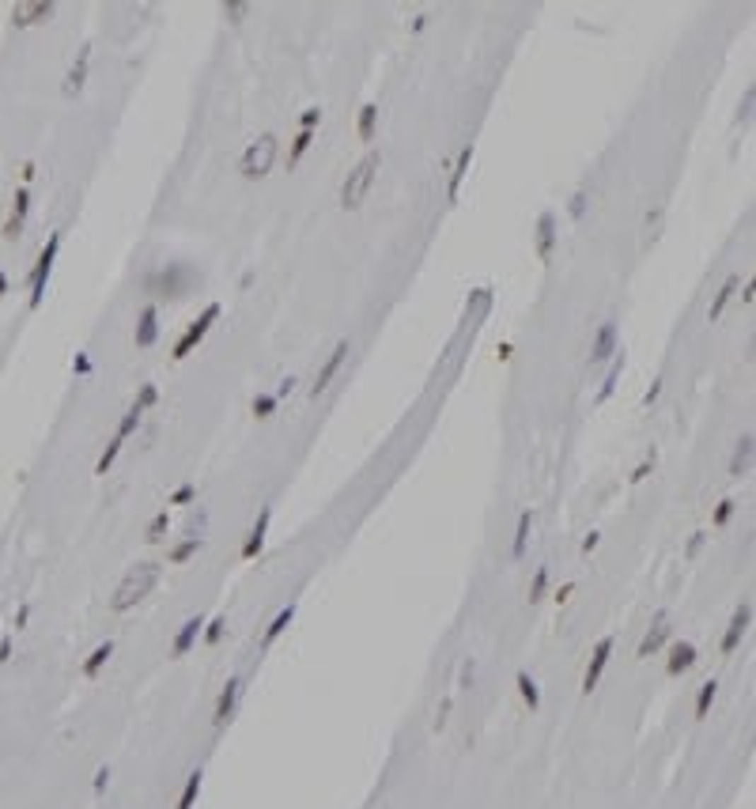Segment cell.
Masks as SVG:
<instances>
[{
  "label": "cell",
  "mask_w": 756,
  "mask_h": 809,
  "mask_svg": "<svg viewBox=\"0 0 756 809\" xmlns=\"http://www.w3.org/2000/svg\"><path fill=\"white\" fill-rule=\"evenodd\" d=\"M178 280H185V269L182 265H167V272H163V288H167V295H178L182 291Z\"/></svg>",
  "instance_id": "obj_40"
},
{
  "label": "cell",
  "mask_w": 756,
  "mask_h": 809,
  "mask_svg": "<svg viewBox=\"0 0 756 809\" xmlns=\"http://www.w3.org/2000/svg\"><path fill=\"white\" fill-rule=\"evenodd\" d=\"M314 144V133H306V129H299V136L291 140V151H288V163H299L306 156V148Z\"/></svg>",
  "instance_id": "obj_38"
},
{
  "label": "cell",
  "mask_w": 756,
  "mask_h": 809,
  "mask_svg": "<svg viewBox=\"0 0 756 809\" xmlns=\"http://www.w3.org/2000/svg\"><path fill=\"white\" fill-rule=\"evenodd\" d=\"M27 620H30V605H19V613H16V632L27 628Z\"/></svg>",
  "instance_id": "obj_54"
},
{
  "label": "cell",
  "mask_w": 756,
  "mask_h": 809,
  "mask_svg": "<svg viewBox=\"0 0 756 809\" xmlns=\"http://www.w3.org/2000/svg\"><path fill=\"white\" fill-rule=\"evenodd\" d=\"M91 786H95V794H103L106 786H110V768H98V772H95V783H91Z\"/></svg>",
  "instance_id": "obj_45"
},
{
  "label": "cell",
  "mask_w": 756,
  "mask_h": 809,
  "mask_svg": "<svg viewBox=\"0 0 756 809\" xmlns=\"http://www.w3.org/2000/svg\"><path fill=\"white\" fill-rule=\"evenodd\" d=\"M749 620H752V605H749V601H741V605L733 609L730 624H726V636H722V654H733V651L741 647L745 632H749Z\"/></svg>",
  "instance_id": "obj_8"
},
{
  "label": "cell",
  "mask_w": 756,
  "mask_h": 809,
  "mask_svg": "<svg viewBox=\"0 0 756 809\" xmlns=\"http://www.w3.org/2000/svg\"><path fill=\"white\" fill-rule=\"evenodd\" d=\"M216 318H220V303H208V307L201 310V318L190 322V325H185V333L178 337V344H174V359H185V356H190L193 348L208 337V330H212Z\"/></svg>",
  "instance_id": "obj_5"
},
{
  "label": "cell",
  "mask_w": 756,
  "mask_h": 809,
  "mask_svg": "<svg viewBox=\"0 0 756 809\" xmlns=\"http://www.w3.org/2000/svg\"><path fill=\"white\" fill-rule=\"evenodd\" d=\"M651 465H654V454H651V458H646V462H639V465H635V473H632V477H628V480H632V484H639V480H643V477H646V473H651Z\"/></svg>",
  "instance_id": "obj_46"
},
{
  "label": "cell",
  "mask_w": 756,
  "mask_h": 809,
  "mask_svg": "<svg viewBox=\"0 0 756 809\" xmlns=\"http://www.w3.org/2000/svg\"><path fill=\"white\" fill-rule=\"evenodd\" d=\"M514 685H518V696H522V704L530 707V711H537V707H541V688H537V681H533V677L522 670L518 677H514Z\"/></svg>",
  "instance_id": "obj_26"
},
{
  "label": "cell",
  "mask_w": 756,
  "mask_h": 809,
  "mask_svg": "<svg viewBox=\"0 0 756 809\" xmlns=\"http://www.w3.org/2000/svg\"><path fill=\"white\" fill-rule=\"evenodd\" d=\"M12 643H16L12 636H4V639H0V665H4L8 658H12Z\"/></svg>",
  "instance_id": "obj_50"
},
{
  "label": "cell",
  "mask_w": 756,
  "mask_h": 809,
  "mask_svg": "<svg viewBox=\"0 0 756 809\" xmlns=\"http://www.w3.org/2000/svg\"><path fill=\"white\" fill-rule=\"evenodd\" d=\"M696 643H688V639H677L673 647H670V662H665V673L670 677H681V673H688L696 665Z\"/></svg>",
  "instance_id": "obj_14"
},
{
  "label": "cell",
  "mask_w": 756,
  "mask_h": 809,
  "mask_svg": "<svg viewBox=\"0 0 756 809\" xmlns=\"http://www.w3.org/2000/svg\"><path fill=\"white\" fill-rule=\"evenodd\" d=\"M738 284H741V277H738V272H730V277H726V284H722V288H719V295H715V299H711V307H707V318H711V322H715L719 314L726 310V303L733 299V291H738Z\"/></svg>",
  "instance_id": "obj_23"
},
{
  "label": "cell",
  "mask_w": 756,
  "mask_h": 809,
  "mask_svg": "<svg viewBox=\"0 0 756 809\" xmlns=\"http://www.w3.org/2000/svg\"><path fill=\"white\" fill-rule=\"evenodd\" d=\"M156 583H159V564H133L125 571V578L117 583L110 609H114V613H129L136 601H144L151 590H156Z\"/></svg>",
  "instance_id": "obj_1"
},
{
  "label": "cell",
  "mask_w": 756,
  "mask_h": 809,
  "mask_svg": "<svg viewBox=\"0 0 756 809\" xmlns=\"http://www.w3.org/2000/svg\"><path fill=\"white\" fill-rule=\"evenodd\" d=\"M57 250H61V231H53L46 238V246H42L35 269H30V307H38L42 295H46V280H50V272H53V261H57Z\"/></svg>",
  "instance_id": "obj_4"
},
{
  "label": "cell",
  "mask_w": 756,
  "mask_h": 809,
  "mask_svg": "<svg viewBox=\"0 0 756 809\" xmlns=\"http://www.w3.org/2000/svg\"><path fill=\"white\" fill-rule=\"evenodd\" d=\"M272 159H277V136L261 133L243 156V178H265L272 170Z\"/></svg>",
  "instance_id": "obj_3"
},
{
  "label": "cell",
  "mask_w": 756,
  "mask_h": 809,
  "mask_svg": "<svg viewBox=\"0 0 756 809\" xmlns=\"http://www.w3.org/2000/svg\"><path fill=\"white\" fill-rule=\"evenodd\" d=\"M752 103H756V95H752V91H745V103H741V110H738V122H749V114H752Z\"/></svg>",
  "instance_id": "obj_48"
},
{
  "label": "cell",
  "mask_w": 756,
  "mask_h": 809,
  "mask_svg": "<svg viewBox=\"0 0 756 809\" xmlns=\"http://www.w3.org/2000/svg\"><path fill=\"white\" fill-rule=\"evenodd\" d=\"M201 786H204V772L197 768V772L185 775V786H182L178 805H174V809H193V805H197V798H201Z\"/></svg>",
  "instance_id": "obj_22"
},
{
  "label": "cell",
  "mask_w": 756,
  "mask_h": 809,
  "mask_svg": "<svg viewBox=\"0 0 756 809\" xmlns=\"http://www.w3.org/2000/svg\"><path fill=\"white\" fill-rule=\"evenodd\" d=\"M122 446H125V443L117 439V435H114L110 443H106V450L98 454V462H95V477H106V473H110L114 462H117V454H122Z\"/></svg>",
  "instance_id": "obj_30"
},
{
  "label": "cell",
  "mask_w": 756,
  "mask_h": 809,
  "mask_svg": "<svg viewBox=\"0 0 756 809\" xmlns=\"http://www.w3.org/2000/svg\"><path fill=\"white\" fill-rule=\"evenodd\" d=\"M556 250V212H541L537 216V257L549 261Z\"/></svg>",
  "instance_id": "obj_16"
},
{
  "label": "cell",
  "mask_w": 756,
  "mask_h": 809,
  "mask_svg": "<svg viewBox=\"0 0 756 809\" xmlns=\"http://www.w3.org/2000/svg\"><path fill=\"white\" fill-rule=\"evenodd\" d=\"M530 533H533V511H522L518 530H514V545H511V560H522L525 556V549H530Z\"/></svg>",
  "instance_id": "obj_21"
},
{
  "label": "cell",
  "mask_w": 756,
  "mask_h": 809,
  "mask_svg": "<svg viewBox=\"0 0 756 809\" xmlns=\"http://www.w3.org/2000/svg\"><path fill=\"white\" fill-rule=\"evenodd\" d=\"M201 632H204V620L201 617H190L185 624L178 628V636H174V643H170V654L174 658H185V654L193 651V643L201 639Z\"/></svg>",
  "instance_id": "obj_15"
},
{
  "label": "cell",
  "mask_w": 756,
  "mask_h": 809,
  "mask_svg": "<svg viewBox=\"0 0 756 809\" xmlns=\"http://www.w3.org/2000/svg\"><path fill=\"white\" fill-rule=\"evenodd\" d=\"M609 658H612V636L598 639L594 654H590V665H586V673H583V692H586V696H590V692H594V688H598V681H601V673H605Z\"/></svg>",
  "instance_id": "obj_7"
},
{
  "label": "cell",
  "mask_w": 756,
  "mask_h": 809,
  "mask_svg": "<svg viewBox=\"0 0 756 809\" xmlns=\"http://www.w3.org/2000/svg\"><path fill=\"white\" fill-rule=\"evenodd\" d=\"M378 170H382V156H378V151H367V156L352 167V174L344 178V185H341V209L352 212V209H359V204H364V197L371 193V185H375Z\"/></svg>",
  "instance_id": "obj_2"
},
{
  "label": "cell",
  "mask_w": 756,
  "mask_h": 809,
  "mask_svg": "<svg viewBox=\"0 0 756 809\" xmlns=\"http://www.w3.org/2000/svg\"><path fill=\"white\" fill-rule=\"evenodd\" d=\"M699 549H704V533H692V541H688V560H692Z\"/></svg>",
  "instance_id": "obj_53"
},
{
  "label": "cell",
  "mask_w": 756,
  "mask_h": 809,
  "mask_svg": "<svg viewBox=\"0 0 756 809\" xmlns=\"http://www.w3.org/2000/svg\"><path fill=\"white\" fill-rule=\"evenodd\" d=\"M156 337H159V310L148 303V307L140 310V318H136V348H151Z\"/></svg>",
  "instance_id": "obj_19"
},
{
  "label": "cell",
  "mask_w": 756,
  "mask_h": 809,
  "mask_svg": "<svg viewBox=\"0 0 756 809\" xmlns=\"http://www.w3.org/2000/svg\"><path fill=\"white\" fill-rule=\"evenodd\" d=\"M318 122H322V110H318V106H310V110H303L299 114V125L306 129V133H314V125Z\"/></svg>",
  "instance_id": "obj_42"
},
{
  "label": "cell",
  "mask_w": 756,
  "mask_h": 809,
  "mask_svg": "<svg viewBox=\"0 0 756 809\" xmlns=\"http://www.w3.org/2000/svg\"><path fill=\"white\" fill-rule=\"evenodd\" d=\"M375 122H378V106L367 103L364 110H359V125H356L359 140H371V136H375Z\"/></svg>",
  "instance_id": "obj_32"
},
{
  "label": "cell",
  "mask_w": 756,
  "mask_h": 809,
  "mask_svg": "<svg viewBox=\"0 0 756 809\" xmlns=\"http://www.w3.org/2000/svg\"><path fill=\"white\" fill-rule=\"evenodd\" d=\"M620 375H624V356H617L612 359V367H609V375H605V382H601V390H598V404H605L609 397H612V390H617V382H620Z\"/></svg>",
  "instance_id": "obj_29"
},
{
  "label": "cell",
  "mask_w": 756,
  "mask_h": 809,
  "mask_svg": "<svg viewBox=\"0 0 756 809\" xmlns=\"http://www.w3.org/2000/svg\"><path fill=\"white\" fill-rule=\"evenodd\" d=\"M201 549H204V537H185V541H178V545H174V549L167 552V560H170L174 567H178V564L190 560V556H197Z\"/></svg>",
  "instance_id": "obj_28"
},
{
  "label": "cell",
  "mask_w": 756,
  "mask_h": 809,
  "mask_svg": "<svg viewBox=\"0 0 756 809\" xmlns=\"http://www.w3.org/2000/svg\"><path fill=\"white\" fill-rule=\"evenodd\" d=\"M87 64H91V46H80V53H76L69 76H64V95H80V91H83V83H87Z\"/></svg>",
  "instance_id": "obj_18"
},
{
  "label": "cell",
  "mask_w": 756,
  "mask_h": 809,
  "mask_svg": "<svg viewBox=\"0 0 756 809\" xmlns=\"http://www.w3.org/2000/svg\"><path fill=\"white\" fill-rule=\"evenodd\" d=\"M156 401H159V386H156V382H144V386H140V393H136V401H133V409H136V412H148Z\"/></svg>",
  "instance_id": "obj_35"
},
{
  "label": "cell",
  "mask_w": 756,
  "mask_h": 809,
  "mask_svg": "<svg viewBox=\"0 0 756 809\" xmlns=\"http://www.w3.org/2000/svg\"><path fill=\"white\" fill-rule=\"evenodd\" d=\"M469 163H473V144H465L462 151H458V163L450 170V201H458V190H462V178H465Z\"/></svg>",
  "instance_id": "obj_27"
},
{
  "label": "cell",
  "mask_w": 756,
  "mask_h": 809,
  "mask_svg": "<svg viewBox=\"0 0 756 809\" xmlns=\"http://www.w3.org/2000/svg\"><path fill=\"white\" fill-rule=\"evenodd\" d=\"M344 359H348V341H337V348L330 352V359H325V363H322V371H318V378H314V386H310V393H314V397H318V393H322V390H325V386H330V382L337 378V371H341V363H344Z\"/></svg>",
  "instance_id": "obj_13"
},
{
  "label": "cell",
  "mask_w": 756,
  "mask_h": 809,
  "mask_svg": "<svg viewBox=\"0 0 756 809\" xmlns=\"http://www.w3.org/2000/svg\"><path fill=\"white\" fill-rule=\"evenodd\" d=\"M749 465H752V435H741V443H738V450H733V462H730V477H745L749 473Z\"/></svg>",
  "instance_id": "obj_25"
},
{
  "label": "cell",
  "mask_w": 756,
  "mask_h": 809,
  "mask_svg": "<svg viewBox=\"0 0 756 809\" xmlns=\"http://www.w3.org/2000/svg\"><path fill=\"white\" fill-rule=\"evenodd\" d=\"M238 696H243V677H227V685L220 688V696H216V707H212V726H216V730H223V726L235 718Z\"/></svg>",
  "instance_id": "obj_6"
},
{
  "label": "cell",
  "mask_w": 756,
  "mask_h": 809,
  "mask_svg": "<svg viewBox=\"0 0 756 809\" xmlns=\"http://www.w3.org/2000/svg\"><path fill=\"white\" fill-rule=\"evenodd\" d=\"M193 496H197V488L193 484H182L178 491L170 496V507H182V503H193Z\"/></svg>",
  "instance_id": "obj_43"
},
{
  "label": "cell",
  "mask_w": 756,
  "mask_h": 809,
  "mask_svg": "<svg viewBox=\"0 0 756 809\" xmlns=\"http://www.w3.org/2000/svg\"><path fill=\"white\" fill-rule=\"evenodd\" d=\"M571 594H575V583H564L560 590H556V601H560V605H564V601L571 598Z\"/></svg>",
  "instance_id": "obj_56"
},
{
  "label": "cell",
  "mask_w": 756,
  "mask_h": 809,
  "mask_svg": "<svg viewBox=\"0 0 756 809\" xmlns=\"http://www.w3.org/2000/svg\"><path fill=\"white\" fill-rule=\"evenodd\" d=\"M733 507H738L733 499H722L719 507H715V515H711V522H715V526H726V522L733 518Z\"/></svg>",
  "instance_id": "obj_41"
},
{
  "label": "cell",
  "mask_w": 756,
  "mask_h": 809,
  "mask_svg": "<svg viewBox=\"0 0 756 809\" xmlns=\"http://www.w3.org/2000/svg\"><path fill=\"white\" fill-rule=\"evenodd\" d=\"M598 541H601V533H590V537H586V541H583V552H586V556H590V552H594V549H598Z\"/></svg>",
  "instance_id": "obj_57"
},
{
  "label": "cell",
  "mask_w": 756,
  "mask_h": 809,
  "mask_svg": "<svg viewBox=\"0 0 756 809\" xmlns=\"http://www.w3.org/2000/svg\"><path fill=\"white\" fill-rule=\"evenodd\" d=\"M277 397H272V393H257V397H254V404H250V409H254V417L257 420H269L272 417V412H277Z\"/></svg>",
  "instance_id": "obj_36"
},
{
  "label": "cell",
  "mask_w": 756,
  "mask_h": 809,
  "mask_svg": "<svg viewBox=\"0 0 756 809\" xmlns=\"http://www.w3.org/2000/svg\"><path fill=\"white\" fill-rule=\"evenodd\" d=\"M545 590H549V567H537L533 571V583H530V605L545 598Z\"/></svg>",
  "instance_id": "obj_37"
},
{
  "label": "cell",
  "mask_w": 756,
  "mask_h": 809,
  "mask_svg": "<svg viewBox=\"0 0 756 809\" xmlns=\"http://www.w3.org/2000/svg\"><path fill=\"white\" fill-rule=\"evenodd\" d=\"M291 620H295V601H288V605H284L280 613L272 617V624L265 628V636H261V647H272V643H277V639L284 636V632L291 628Z\"/></svg>",
  "instance_id": "obj_20"
},
{
  "label": "cell",
  "mask_w": 756,
  "mask_h": 809,
  "mask_svg": "<svg viewBox=\"0 0 756 809\" xmlns=\"http://www.w3.org/2000/svg\"><path fill=\"white\" fill-rule=\"evenodd\" d=\"M223 16L227 19H243V16H250V4H223Z\"/></svg>",
  "instance_id": "obj_47"
},
{
  "label": "cell",
  "mask_w": 756,
  "mask_h": 809,
  "mask_svg": "<svg viewBox=\"0 0 756 809\" xmlns=\"http://www.w3.org/2000/svg\"><path fill=\"white\" fill-rule=\"evenodd\" d=\"M114 658V639H106V643H98V647L87 654V662H83V677H98L103 673V665Z\"/></svg>",
  "instance_id": "obj_24"
},
{
  "label": "cell",
  "mask_w": 756,
  "mask_h": 809,
  "mask_svg": "<svg viewBox=\"0 0 756 809\" xmlns=\"http://www.w3.org/2000/svg\"><path fill=\"white\" fill-rule=\"evenodd\" d=\"M167 530H170V511H159V515L148 522L144 541H148V545H156V541H163V533H167Z\"/></svg>",
  "instance_id": "obj_33"
},
{
  "label": "cell",
  "mask_w": 756,
  "mask_h": 809,
  "mask_svg": "<svg viewBox=\"0 0 756 809\" xmlns=\"http://www.w3.org/2000/svg\"><path fill=\"white\" fill-rule=\"evenodd\" d=\"M715 696H719V681L711 677V681L699 685V696H696V718H707L711 704H715Z\"/></svg>",
  "instance_id": "obj_31"
},
{
  "label": "cell",
  "mask_w": 756,
  "mask_h": 809,
  "mask_svg": "<svg viewBox=\"0 0 756 809\" xmlns=\"http://www.w3.org/2000/svg\"><path fill=\"white\" fill-rule=\"evenodd\" d=\"M291 390H295V378H291V375H288V378H284V382H280V390H277V393H272V397H277V401H280V397H288V393H291Z\"/></svg>",
  "instance_id": "obj_52"
},
{
  "label": "cell",
  "mask_w": 756,
  "mask_h": 809,
  "mask_svg": "<svg viewBox=\"0 0 756 809\" xmlns=\"http://www.w3.org/2000/svg\"><path fill=\"white\" fill-rule=\"evenodd\" d=\"M658 393H662V382H654V386L643 393V404H654V401H658Z\"/></svg>",
  "instance_id": "obj_55"
},
{
  "label": "cell",
  "mask_w": 756,
  "mask_h": 809,
  "mask_svg": "<svg viewBox=\"0 0 756 809\" xmlns=\"http://www.w3.org/2000/svg\"><path fill=\"white\" fill-rule=\"evenodd\" d=\"M269 522H272V507H261L257 511V522L250 526L246 533V545H243V560H257L261 549H265V537H269Z\"/></svg>",
  "instance_id": "obj_10"
},
{
  "label": "cell",
  "mask_w": 756,
  "mask_h": 809,
  "mask_svg": "<svg viewBox=\"0 0 756 809\" xmlns=\"http://www.w3.org/2000/svg\"><path fill=\"white\" fill-rule=\"evenodd\" d=\"M612 356H617V325L601 322L594 344H590V363H605V359H612Z\"/></svg>",
  "instance_id": "obj_12"
},
{
  "label": "cell",
  "mask_w": 756,
  "mask_h": 809,
  "mask_svg": "<svg viewBox=\"0 0 756 809\" xmlns=\"http://www.w3.org/2000/svg\"><path fill=\"white\" fill-rule=\"evenodd\" d=\"M473 677H477V662L465 658L462 662V688H473Z\"/></svg>",
  "instance_id": "obj_44"
},
{
  "label": "cell",
  "mask_w": 756,
  "mask_h": 809,
  "mask_svg": "<svg viewBox=\"0 0 756 809\" xmlns=\"http://www.w3.org/2000/svg\"><path fill=\"white\" fill-rule=\"evenodd\" d=\"M72 371H76V375H87V371H91V359H87V356H76V359H72Z\"/></svg>",
  "instance_id": "obj_51"
},
{
  "label": "cell",
  "mask_w": 756,
  "mask_h": 809,
  "mask_svg": "<svg viewBox=\"0 0 756 809\" xmlns=\"http://www.w3.org/2000/svg\"><path fill=\"white\" fill-rule=\"evenodd\" d=\"M201 636H204V643H208V647H216V643H220V639L227 636V617H212V620H208V624H204V632H201Z\"/></svg>",
  "instance_id": "obj_34"
},
{
  "label": "cell",
  "mask_w": 756,
  "mask_h": 809,
  "mask_svg": "<svg viewBox=\"0 0 756 809\" xmlns=\"http://www.w3.org/2000/svg\"><path fill=\"white\" fill-rule=\"evenodd\" d=\"M27 209H30V190H27V185H19L16 197H12V209H8V220H4V238H16L19 231H23Z\"/></svg>",
  "instance_id": "obj_11"
},
{
  "label": "cell",
  "mask_w": 756,
  "mask_h": 809,
  "mask_svg": "<svg viewBox=\"0 0 756 809\" xmlns=\"http://www.w3.org/2000/svg\"><path fill=\"white\" fill-rule=\"evenodd\" d=\"M670 639V620H665V613H658V620H654V628H646V636L639 639V658H651V654H658L662 651V643Z\"/></svg>",
  "instance_id": "obj_17"
},
{
  "label": "cell",
  "mask_w": 756,
  "mask_h": 809,
  "mask_svg": "<svg viewBox=\"0 0 756 809\" xmlns=\"http://www.w3.org/2000/svg\"><path fill=\"white\" fill-rule=\"evenodd\" d=\"M140 420H144V412H136V409H129L125 412V417H122V424H117V439H129V435H133L136 428H140Z\"/></svg>",
  "instance_id": "obj_39"
},
{
  "label": "cell",
  "mask_w": 756,
  "mask_h": 809,
  "mask_svg": "<svg viewBox=\"0 0 756 809\" xmlns=\"http://www.w3.org/2000/svg\"><path fill=\"white\" fill-rule=\"evenodd\" d=\"M8 291V272H0V295Z\"/></svg>",
  "instance_id": "obj_58"
},
{
  "label": "cell",
  "mask_w": 756,
  "mask_h": 809,
  "mask_svg": "<svg viewBox=\"0 0 756 809\" xmlns=\"http://www.w3.org/2000/svg\"><path fill=\"white\" fill-rule=\"evenodd\" d=\"M583 212H586V193L578 190V193L571 197V216H575V220H578V216H583Z\"/></svg>",
  "instance_id": "obj_49"
},
{
  "label": "cell",
  "mask_w": 756,
  "mask_h": 809,
  "mask_svg": "<svg viewBox=\"0 0 756 809\" xmlns=\"http://www.w3.org/2000/svg\"><path fill=\"white\" fill-rule=\"evenodd\" d=\"M53 12H57L53 0H23V4L12 8V23L16 27H35V23H46Z\"/></svg>",
  "instance_id": "obj_9"
}]
</instances>
